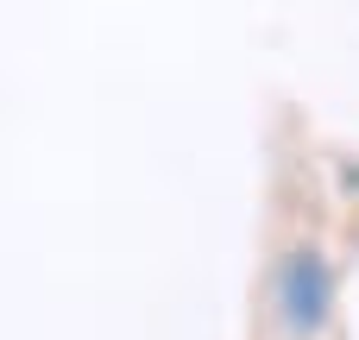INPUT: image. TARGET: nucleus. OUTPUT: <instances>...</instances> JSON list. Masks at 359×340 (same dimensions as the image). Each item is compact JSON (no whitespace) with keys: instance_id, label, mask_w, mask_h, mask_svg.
Returning <instances> with one entry per match:
<instances>
[{"instance_id":"1","label":"nucleus","mask_w":359,"mask_h":340,"mask_svg":"<svg viewBox=\"0 0 359 340\" xmlns=\"http://www.w3.org/2000/svg\"><path fill=\"white\" fill-rule=\"evenodd\" d=\"M271 303H278V322H284L290 340H322L328 322H334V303H341L334 259L316 240H297L271 271Z\"/></svg>"}]
</instances>
